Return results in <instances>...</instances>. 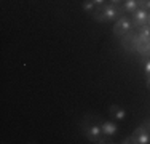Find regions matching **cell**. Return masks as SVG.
Wrapping results in <instances>:
<instances>
[{"mask_svg": "<svg viewBox=\"0 0 150 144\" xmlns=\"http://www.w3.org/2000/svg\"><path fill=\"white\" fill-rule=\"evenodd\" d=\"M121 6L115 5V3H105L104 6H101V8H98L94 13H93V18H94L96 21H101V23H105V21H112L115 19V18L120 16V11H121Z\"/></svg>", "mask_w": 150, "mask_h": 144, "instance_id": "obj_1", "label": "cell"}, {"mask_svg": "<svg viewBox=\"0 0 150 144\" xmlns=\"http://www.w3.org/2000/svg\"><path fill=\"white\" fill-rule=\"evenodd\" d=\"M131 29H133V26H131V21L128 19L126 16H121L120 19L115 23V26H113V34L118 35V37H123V35H126Z\"/></svg>", "mask_w": 150, "mask_h": 144, "instance_id": "obj_2", "label": "cell"}, {"mask_svg": "<svg viewBox=\"0 0 150 144\" xmlns=\"http://www.w3.org/2000/svg\"><path fill=\"white\" fill-rule=\"evenodd\" d=\"M101 135H102V127H101V125L93 123L86 130V136H88V139H90L91 143H101V144L107 143V139L101 138Z\"/></svg>", "mask_w": 150, "mask_h": 144, "instance_id": "obj_3", "label": "cell"}, {"mask_svg": "<svg viewBox=\"0 0 150 144\" xmlns=\"http://www.w3.org/2000/svg\"><path fill=\"white\" fill-rule=\"evenodd\" d=\"M133 21H134L136 26H139V27L149 26V23H150L149 11H147V10H144V8H137V10L133 13Z\"/></svg>", "mask_w": 150, "mask_h": 144, "instance_id": "obj_4", "label": "cell"}, {"mask_svg": "<svg viewBox=\"0 0 150 144\" xmlns=\"http://www.w3.org/2000/svg\"><path fill=\"white\" fill-rule=\"evenodd\" d=\"M133 136L136 138V144H147V143H150V133L145 130V125H141V127L134 131Z\"/></svg>", "mask_w": 150, "mask_h": 144, "instance_id": "obj_5", "label": "cell"}, {"mask_svg": "<svg viewBox=\"0 0 150 144\" xmlns=\"http://www.w3.org/2000/svg\"><path fill=\"white\" fill-rule=\"evenodd\" d=\"M101 127H102V133L107 135V136H113L117 131H118V125H117L115 122H110V120H105Z\"/></svg>", "mask_w": 150, "mask_h": 144, "instance_id": "obj_6", "label": "cell"}, {"mask_svg": "<svg viewBox=\"0 0 150 144\" xmlns=\"http://www.w3.org/2000/svg\"><path fill=\"white\" fill-rule=\"evenodd\" d=\"M110 114L113 115V118L115 120H125V117H126V110L123 109V107H118V106H110Z\"/></svg>", "mask_w": 150, "mask_h": 144, "instance_id": "obj_7", "label": "cell"}, {"mask_svg": "<svg viewBox=\"0 0 150 144\" xmlns=\"http://www.w3.org/2000/svg\"><path fill=\"white\" fill-rule=\"evenodd\" d=\"M137 0H125V5L121 6L123 8V11H126V13H131L133 14L136 10H137Z\"/></svg>", "mask_w": 150, "mask_h": 144, "instance_id": "obj_8", "label": "cell"}, {"mask_svg": "<svg viewBox=\"0 0 150 144\" xmlns=\"http://www.w3.org/2000/svg\"><path fill=\"white\" fill-rule=\"evenodd\" d=\"M139 38H141L142 42H150V26H144L141 27V31H139Z\"/></svg>", "mask_w": 150, "mask_h": 144, "instance_id": "obj_9", "label": "cell"}, {"mask_svg": "<svg viewBox=\"0 0 150 144\" xmlns=\"http://www.w3.org/2000/svg\"><path fill=\"white\" fill-rule=\"evenodd\" d=\"M81 8H83L88 14H93V13L96 11V10H98V6L94 5V2H93V0H86V2L81 5Z\"/></svg>", "mask_w": 150, "mask_h": 144, "instance_id": "obj_10", "label": "cell"}, {"mask_svg": "<svg viewBox=\"0 0 150 144\" xmlns=\"http://www.w3.org/2000/svg\"><path fill=\"white\" fill-rule=\"evenodd\" d=\"M137 5H139V8L150 10V0H137Z\"/></svg>", "mask_w": 150, "mask_h": 144, "instance_id": "obj_11", "label": "cell"}, {"mask_svg": "<svg viewBox=\"0 0 150 144\" xmlns=\"http://www.w3.org/2000/svg\"><path fill=\"white\" fill-rule=\"evenodd\" d=\"M93 2H94V5L98 6V8H101V6L105 5V0H93Z\"/></svg>", "mask_w": 150, "mask_h": 144, "instance_id": "obj_12", "label": "cell"}, {"mask_svg": "<svg viewBox=\"0 0 150 144\" xmlns=\"http://www.w3.org/2000/svg\"><path fill=\"white\" fill-rule=\"evenodd\" d=\"M144 71H145V74H147V75H150V59H149V61H145Z\"/></svg>", "mask_w": 150, "mask_h": 144, "instance_id": "obj_13", "label": "cell"}, {"mask_svg": "<svg viewBox=\"0 0 150 144\" xmlns=\"http://www.w3.org/2000/svg\"><path fill=\"white\" fill-rule=\"evenodd\" d=\"M145 85H147V88L150 90V75H147V83H145Z\"/></svg>", "mask_w": 150, "mask_h": 144, "instance_id": "obj_14", "label": "cell"}, {"mask_svg": "<svg viewBox=\"0 0 150 144\" xmlns=\"http://www.w3.org/2000/svg\"><path fill=\"white\" fill-rule=\"evenodd\" d=\"M120 2H121V0H112V3H115V5H118Z\"/></svg>", "mask_w": 150, "mask_h": 144, "instance_id": "obj_15", "label": "cell"}, {"mask_svg": "<svg viewBox=\"0 0 150 144\" xmlns=\"http://www.w3.org/2000/svg\"><path fill=\"white\" fill-rule=\"evenodd\" d=\"M149 127H150V122H149Z\"/></svg>", "mask_w": 150, "mask_h": 144, "instance_id": "obj_16", "label": "cell"}, {"mask_svg": "<svg viewBox=\"0 0 150 144\" xmlns=\"http://www.w3.org/2000/svg\"><path fill=\"white\" fill-rule=\"evenodd\" d=\"M149 45H150V42H149Z\"/></svg>", "mask_w": 150, "mask_h": 144, "instance_id": "obj_17", "label": "cell"}, {"mask_svg": "<svg viewBox=\"0 0 150 144\" xmlns=\"http://www.w3.org/2000/svg\"><path fill=\"white\" fill-rule=\"evenodd\" d=\"M149 24H150V23H149Z\"/></svg>", "mask_w": 150, "mask_h": 144, "instance_id": "obj_18", "label": "cell"}]
</instances>
